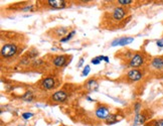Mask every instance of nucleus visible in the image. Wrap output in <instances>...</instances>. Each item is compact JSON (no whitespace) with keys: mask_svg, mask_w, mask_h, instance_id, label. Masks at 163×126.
<instances>
[{"mask_svg":"<svg viewBox=\"0 0 163 126\" xmlns=\"http://www.w3.org/2000/svg\"><path fill=\"white\" fill-rule=\"evenodd\" d=\"M68 32V28H65V27H58V28H56V30H54V33H56V35H58V36H62L64 34H65Z\"/></svg>","mask_w":163,"mask_h":126,"instance_id":"obj_15","label":"nucleus"},{"mask_svg":"<svg viewBox=\"0 0 163 126\" xmlns=\"http://www.w3.org/2000/svg\"><path fill=\"white\" fill-rule=\"evenodd\" d=\"M83 64H84V59H81L79 62V64H78V67H82Z\"/></svg>","mask_w":163,"mask_h":126,"instance_id":"obj_25","label":"nucleus"},{"mask_svg":"<svg viewBox=\"0 0 163 126\" xmlns=\"http://www.w3.org/2000/svg\"><path fill=\"white\" fill-rule=\"evenodd\" d=\"M41 86L42 88L45 89V90H50L53 89L54 86H56V80L51 77H47V78H44L41 81Z\"/></svg>","mask_w":163,"mask_h":126,"instance_id":"obj_8","label":"nucleus"},{"mask_svg":"<svg viewBox=\"0 0 163 126\" xmlns=\"http://www.w3.org/2000/svg\"><path fill=\"white\" fill-rule=\"evenodd\" d=\"M67 62V57L65 56H58L53 60V65L56 67H64Z\"/></svg>","mask_w":163,"mask_h":126,"instance_id":"obj_12","label":"nucleus"},{"mask_svg":"<svg viewBox=\"0 0 163 126\" xmlns=\"http://www.w3.org/2000/svg\"><path fill=\"white\" fill-rule=\"evenodd\" d=\"M156 44L159 48H163V41H157Z\"/></svg>","mask_w":163,"mask_h":126,"instance_id":"obj_24","label":"nucleus"},{"mask_svg":"<svg viewBox=\"0 0 163 126\" xmlns=\"http://www.w3.org/2000/svg\"><path fill=\"white\" fill-rule=\"evenodd\" d=\"M76 33V31L75 30H73V31H71V32L70 33H68V35L67 36H65V38H61V41L62 42H65V41H68V39H71V38H73V36H74V34H75Z\"/></svg>","mask_w":163,"mask_h":126,"instance_id":"obj_17","label":"nucleus"},{"mask_svg":"<svg viewBox=\"0 0 163 126\" xmlns=\"http://www.w3.org/2000/svg\"><path fill=\"white\" fill-rule=\"evenodd\" d=\"M17 53V47L13 44H7L4 45L1 48V56L4 58H10L16 55Z\"/></svg>","mask_w":163,"mask_h":126,"instance_id":"obj_1","label":"nucleus"},{"mask_svg":"<svg viewBox=\"0 0 163 126\" xmlns=\"http://www.w3.org/2000/svg\"><path fill=\"white\" fill-rule=\"evenodd\" d=\"M92 64H94V65H99V64H100L99 59H98V58L93 59V60H92Z\"/></svg>","mask_w":163,"mask_h":126,"instance_id":"obj_23","label":"nucleus"},{"mask_svg":"<svg viewBox=\"0 0 163 126\" xmlns=\"http://www.w3.org/2000/svg\"><path fill=\"white\" fill-rule=\"evenodd\" d=\"M86 87L90 89V90H96V89H98V83H97L96 80L91 79L86 83Z\"/></svg>","mask_w":163,"mask_h":126,"instance_id":"obj_13","label":"nucleus"},{"mask_svg":"<svg viewBox=\"0 0 163 126\" xmlns=\"http://www.w3.org/2000/svg\"><path fill=\"white\" fill-rule=\"evenodd\" d=\"M150 68L151 70L155 72H163V56L153 58V60L151 61Z\"/></svg>","mask_w":163,"mask_h":126,"instance_id":"obj_3","label":"nucleus"},{"mask_svg":"<svg viewBox=\"0 0 163 126\" xmlns=\"http://www.w3.org/2000/svg\"><path fill=\"white\" fill-rule=\"evenodd\" d=\"M32 116H33V114H32V113H30V112H25V113L22 114V118L25 119V120H27V119L31 118Z\"/></svg>","mask_w":163,"mask_h":126,"instance_id":"obj_21","label":"nucleus"},{"mask_svg":"<svg viewBox=\"0 0 163 126\" xmlns=\"http://www.w3.org/2000/svg\"><path fill=\"white\" fill-rule=\"evenodd\" d=\"M125 14H126V10L124 9V8H123V7H117L113 10L112 17H113L114 20L121 21L122 19L124 18Z\"/></svg>","mask_w":163,"mask_h":126,"instance_id":"obj_6","label":"nucleus"},{"mask_svg":"<svg viewBox=\"0 0 163 126\" xmlns=\"http://www.w3.org/2000/svg\"><path fill=\"white\" fill-rule=\"evenodd\" d=\"M144 62H145L144 56L140 53H137V54H135V55H133L132 58H131L130 62H129V67L132 68V69L139 68L144 64Z\"/></svg>","mask_w":163,"mask_h":126,"instance_id":"obj_2","label":"nucleus"},{"mask_svg":"<svg viewBox=\"0 0 163 126\" xmlns=\"http://www.w3.org/2000/svg\"><path fill=\"white\" fill-rule=\"evenodd\" d=\"M132 2H134L133 0H118V3L120 5H129Z\"/></svg>","mask_w":163,"mask_h":126,"instance_id":"obj_18","label":"nucleus"},{"mask_svg":"<svg viewBox=\"0 0 163 126\" xmlns=\"http://www.w3.org/2000/svg\"><path fill=\"white\" fill-rule=\"evenodd\" d=\"M110 115L109 113V110L106 107H99L98 109L96 110V116L98 117L99 119H104L106 120Z\"/></svg>","mask_w":163,"mask_h":126,"instance_id":"obj_10","label":"nucleus"},{"mask_svg":"<svg viewBox=\"0 0 163 126\" xmlns=\"http://www.w3.org/2000/svg\"><path fill=\"white\" fill-rule=\"evenodd\" d=\"M143 77V73L141 71L137 70V69H132L127 73V78L131 82H136L141 80Z\"/></svg>","mask_w":163,"mask_h":126,"instance_id":"obj_5","label":"nucleus"},{"mask_svg":"<svg viewBox=\"0 0 163 126\" xmlns=\"http://www.w3.org/2000/svg\"><path fill=\"white\" fill-rule=\"evenodd\" d=\"M90 71H91L90 66H86L85 69H84V71H83V73H82V76H87V75H89Z\"/></svg>","mask_w":163,"mask_h":126,"instance_id":"obj_20","label":"nucleus"},{"mask_svg":"<svg viewBox=\"0 0 163 126\" xmlns=\"http://www.w3.org/2000/svg\"><path fill=\"white\" fill-rule=\"evenodd\" d=\"M31 8H32V6H28V7H25V8H23V9H22V10H23V11H28V10H30Z\"/></svg>","mask_w":163,"mask_h":126,"instance_id":"obj_26","label":"nucleus"},{"mask_svg":"<svg viewBox=\"0 0 163 126\" xmlns=\"http://www.w3.org/2000/svg\"><path fill=\"white\" fill-rule=\"evenodd\" d=\"M151 123L153 124V126H163V118L159 120H154Z\"/></svg>","mask_w":163,"mask_h":126,"instance_id":"obj_19","label":"nucleus"},{"mask_svg":"<svg viewBox=\"0 0 163 126\" xmlns=\"http://www.w3.org/2000/svg\"><path fill=\"white\" fill-rule=\"evenodd\" d=\"M140 109H141V103H136L135 106H134V111H135V113H139Z\"/></svg>","mask_w":163,"mask_h":126,"instance_id":"obj_22","label":"nucleus"},{"mask_svg":"<svg viewBox=\"0 0 163 126\" xmlns=\"http://www.w3.org/2000/svg\"><path fill=\"white\" fill-rule=\"evenodd\" d=\"M134 41V38H117L115 41H112L111 45L112 47H116V45H127L131 44V42Z\"/></svg>","mask_w":163,"mask_h":126,"instance_id":"obj_7","label":"nucleus"},{"mask_svg":"<svg viewBox=\"0 0 163 126\" xmlns=\"http://www.w3.org/2000/svg\"><path fill=\"white\" fill-rule=\"evenodd\" d=\"M116 122H117V115H115V114H110L108 118L106 119V124L108 125L115 124Z\"/></svg>","mask_w":163,"mask_h":126,"instance_id":"obj_14","label":"nucleus"},{"mask_svg":"<svg viewBox=\"0 0 163 126\" xmlns=\"http://www.w3.org/2000/svg\"><path fill=\"white\" fill-rule=\"evenodd\" d=\"M146 119H147V115H145V113H137L135 115V118H134V126L142 124V123L146 121Z\"/></svg>","mask_w":163,"mask_h":126,"instance_id":"obj_11","label":"nucleus"},{"mask_svg":"<svg viewBox=\"0 0 163 126\" xmlns=\"http://www.w3.org/2000/svg\"><path fill=\"white\" fill-rule=\"evenodd\" d=\"M50 99L56 103H62L68 99V93L65 91H56V93H53L51 95Z\"/></svg>","mask_w":163,"mask_h":126,"instance_id":"obj_4","label":"nucleus"},{"mask_svg":"<svg viewBox=\"0 0 163 126\" xmlns=\"http://www.w3.org/2000/svg\"><path fill=\"white\" fill-rule=\"evenodd\" d=\"M47 2L50 6H51L53 8H56V9L65 8V4H67V1H65V0H48Z\"/></svg>","mask_w":163,"mask_h":126,"instance_id":"obj_9","label":"nucleus"},{"mask_svg":"<svg viewBox=\"0 0 163 126\" xmlns=\"http://www.w3.org/2000/svg\"><path fill=\"white\" fill-rule=\"evenodd\" d=\"M22 100H24V101H32L33 100L32 92H31V91H26L24 95L22 96Z\"/></svg>","mask_w":163,"mask_h":126,"instance_id":"obj_16","label":"nucleus"}]
</instances>
